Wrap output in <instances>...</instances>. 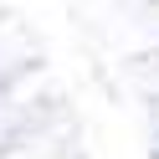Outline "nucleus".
<instances>
[]
</instances>
